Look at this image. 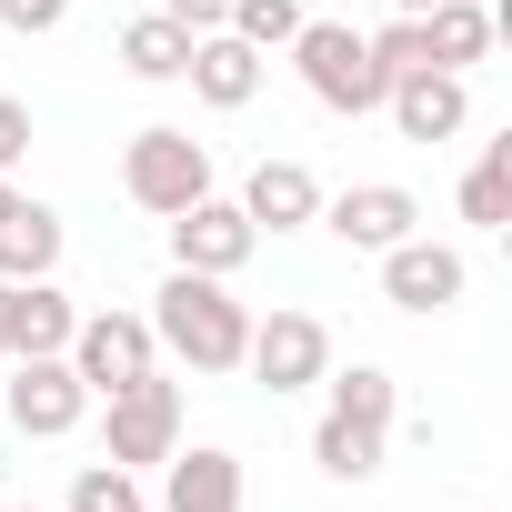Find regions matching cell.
Wrapping results in <instances>:
<instances>
[{"mask_svg":"<svg viewBox=\"0 0 512 512\" xmlns=\"http://www.w3.org/2000/svg\"><path fill=\"white\" fill-rule=\"evenodd\" d=\"M392 372L382 362H352V372H322V432H312V462L332 482H372L382 452H392Z\"/></svg>","mask_w":512,"mask_h":512,"instance_id":"6da1fadb","label":"cell"},{"mask_svg":"<svg viewBox=\"0 0 512 512\" xmlns=\"http://www.w3.org/2000/svg\"><path fill=\"white\" fill-rule=\"evenodd\" d=\"M151 342H161L171 362H191V372H231L241 342H251V312L231 302V282H211V272H171V282L151 292Z\"/></svg>","mask_w":512,"mask_h":512,"instance_id":"7a4b0ae2","label":"cell"},{"mask_svg":"<svg viewBox=\"0 0 512 512\" xmlns=\"http://www.w3.org/2000/svg\"><path fill=\"white\" fill-rule=\"evenodd\" d=\"M292 61H302V91L322 101V111H342V121H362V111H382V61H372V41L352 31V21H302L292 31Z\"/></svg>","mask_w":512,"mask_h":512,"instance_id":"3957f363","label":"cell"},{"mask_svg":"<svg viewBox=\"0 0 512 512\" xmlns=\"http://www.w3.org/2000/svg\"><path fill=\"white\" fill-rule=\"evenodd\" d=\"M121 191L141 201V211H191L201 191H211V141H191V131H171V121H151V131H131V151H121Z\"/></svg>","mask_w":512,"mask_h":512,"instance_id":"277c9868","label":"cell"},{"mask_svg":"<svg viewBox=\"0 0 512 512\" xmlns=\"http://www.w3.org/2000/svg\"><path fill=\"white\" fill-rule=\"evenodd\" d=\"M71 372H81V392L91 402H111V392H131L141 372H161V342H151V322L141 312H81V332H71V352H61Z\"/></svg>","mask_w":512,"mask_h":512,"instance_id":"5b68a950","label":"cell"},{"mask_svg":"<svg viewBox=\"0 0 512 512\" xmlns=\"http://www.w3.org/2000/svg\"><path fill=\"white\" fill-rule=\"evenodd\" d=\"M181 452V382L141 372L131 392H111V422H101V462L141 472V462H171Z\"/></svg>","mask_w":512,"mask_h":512,"instance_id":"8992f818","label":"cell"},{"mask_svg":"<svg viewBox=\"0 0 512 512\" xmlns=\"http://www.w3.org/2000/svg\"><path fill=\"white\" fill-rule=\"evenodd\" d=\"M251 251H262V231H251V211L241 201H191V211H171V272H211V282H231Z\"/></svg>","mask_w":512,"mask_h":512,"instance_id":"52a82bcc","label":"cell"},{"mask_svg":"<svg viewBox=\"0 0 512 512\" xmlns=\"http://www.w3.org/2000/svg\"><path fill=\"white\" fill-rule=\"evenodd\" d=\"M462 282H472V262H462V251L452 241H422V231H402L392 251H382V292H392V312H452L462 302Z\"/></svg>","mask_w":512,"mask_h":512,"instance_id":"ba28073f","label":"cell"},{"mask_svg":"<svg viewBox=\"0 0 512 512\" xmlns=\"http://www.w3.org/2000/svg\"><path fill=\"white\" fill-rule=\"evenodd\" d=\"M241 362H251V382H262V392H302V382L332 372V332H322L312 312H272V322H251Z\"/></svg>","mask_w":512,"mask_h":512,"instance_id":"9c48e42d","label":"cell"},{"mask_svg":"<svg viewBox=\"0 0 512 512\" xmlns=\"http://www.w3.org/2000/svg\"><path fill=\"white\" fill-rule=\"evenodd\" d=\"M81 412H91V392H81V372L61 352H31L11 372V432L21 442H61V432H81Z\"/></svg>","mask_w":512,"mask_h":512,"instance_id":"30bf717a","label":"cell"},{"mask_svg":"<svg viewBox=\"0 0 512 512\" xmlns=\"http://www.w3.org/2000/svg\"><path fill=\"white\" fill-rule=\"evenodd\" d=\"M322 221H332L342 251H392V241L422 221V201H412L402 181H352L342 201H322Z\"/></svg>","mask_w":512,"mask_h":512,"instance_id":"8fae6325","label":"cell"},{"mask_svg":"<svg viewBox=\"0 0 512 512\" xmlns=\"http://www.w3.org/2000/svg\"><path fill=\"white\" fill-rule=\"evenodd\" d=\"M382 111H392L402 141H452L472 121V91H462V71H412V81L382 91Z\"/></svg>","mask_w":512,"mask_h":512,"instance_id":"7c38bea8","label":"cell"},{"mask_svg":"<svg viewBox=\"0 0 512 512\" xmlns=\"http://www.w3.org/2000/svg\"><path fill=\"white\" fill-rule=\"evenodd\" d=\"M161 512H241V462L221 442H181L161 462Z\"/></svg>","mask_w":512,"mask_h":512,"instance_id":"4fadbf2b","label":"cell"},{"mask_svg":"<svg viewBox=\"0 0 512 512\" xmlns=\"http://www.w3.org/2000/svg\"><path fill=\"white\" fill-rule=\"evenodd\" d=\"M241 211H251V231H302V221H322V181L302 161H262L241 181Z\"/></svg>","mask_w":512,"mask_h":512,"instance_id":"5bb4252c","label":"cell"},{"mask_svg":"<svg viewBox=\"0 0 512 512\" xmlns=\"http://www.w3.org/2000/svg\"><path fill=\"white\" fill-rule=\"evenodd\" d=\"M211 111H241L251 91H262V51H251V41H231V31H201L191 41V71H181Z\"/></svg>","mask_w":512,"mask_h":512,"instance_id":"9a60e30c","label":"cell"},{"mask_svg":"<svg viewBox=\"0 0 512 512\" xmlns=\"http://www.w3.org/2000/svg\"><path fill=\"white\" fill-rule=\"evenodd\" d=\"M51 272H61V211L11 201L0 211V282H51Z\"/></svg>","mask_w":512,"mask_h":512,"instance_id":"2e32d148","label":"cell"},{"mask_svg":"<svg viewBox=\"0 0 512 512\" xmlns=\"http://www.w3.org/2000/svg\"><path fill=\"white\" fill-rule=\"evenodd\" d=\"M71 332H81V312H71L61 282H11V362H31V352H71Z\"/></svg>","mask_w":512,"mask_h":512,"instance_id":"e0dca14e","label":"cell"},{"mask_svg":"<svg viewBox=\"0 0 512 512\" xmlns=\"http://www.w3.org/2000/svg\"><path fill=\"white\" fill-rule=\"evenodd\" d=\"M422 21V41H432V71H472L482 51H492V11H482V0H432V11H412Z\"/></svg>","mask_w":512,"mask_h":512,"instance_id":"ac0fdd59","label":"cell"},{"mask_svg":"<svg viewBox=\"0 0 512 512\" xmlns=\"http://www.w3.org/2000/svg\"><path fill=\"white\" fill-rule=\"evenodd\" d=\"M121 71H131V81H181V71H191V31L161 21V11H141V21L121 31Z\"/></svg>","mask_w":512,"mask_h":512,"instance_id":"d6986e66","label":"cell"},{"mask_svg":"<svg viewBox=\"0 0 512 512\" xmlns=\"http://www.w3.org/2000/svg\"><path fill=\"white\" fill-rule=\"evenodd\" d=\"M462 221L472 231H502L512 221V141H482V161L462 171Z\"/></svg>","mask_w":512,"mask_h":512,"instance_id":"ffe728a7","label":"cell"},{"mask_svg":"<svg viewBox=\"0 0 512 512\" xmlns=\"http://www.w3.org/2000/svg\"><path fill=\"white\" fill-rule=\"evenodd\" d=\"M302 21H312L302 0H231V21H221V31H231V41H251V51L272 61V51H292V31H302Z\"/></svg>","mask_w":512,"mask_h":512,"instance_id":"44dd1931","label":"cell"},{"mask_svg":"<svg viewBox=\"0 0 512 512\" xmlns=\"http://www.w3.org/2000/svg\"><path fill=\"white\" fill-rule=\"evenodd\" d=\"M61 512H151V502H141V472H121V462H81V482H71Z\"/></svg>","mask_w":512,"mask_h":512,"instance_id":"7402d4cb","label":"cell"},{"mask_svg":"<svg viewBox=\"0 0 512 512\" xmlns=\"http://www.w3.org/2000/svg\"><path fill=\"white\" fill-rule=\"evenodd\" d=\"M372 41V61H382V81H412V71H432V41H422V21L412 11H392L382 31H362Z\"/></svg>","mask_w":512,"mask_h":512,"instance_id":"603a6c76","label":"cell"},{"mask_svg":"<svg viewBox=\"0 0 512 512\" xmlns=\"http://www.w3.org/2000/svg\"><path fill=\"white\" fill-rule=\"evenodd\" d=\"M61 21H71V0H0V31H21V41H41Z\"/></svg>","mask_w":512,"mask_h":512,"instance_id":"cb8c5ba5","label":"cell"},{"mask_svg":"<svg viewBox=\"0 0 512 512\" xmlns=\"http://www.w3.org/2000/svg\"><path fill=\"white\" fill-rule=\"evenodd\" d=\"M21 161H31V101L0 91V171H21Z\"/></svg>","mask_w":512,"mask_h":512,"instance_id":"d4e9b609","label":"cell"},{"mask_svg":"<svg viewBox=\"0 0 512 512\" xmlns=\"http://www.w3.org/2000/svg\"><path fill=\"white\" fill-rule=\"evenodd\" d=\"M161 21H181V31L201 41V31H221V21H231V0H161Z\"/></svg>","mask_w":512,"mask_h":512,"instance_id":"484cf974","label":"cell"},{"mask_svg":"<svg viewBox=\"0 0 512 512\" xmlns=\"http://www.w3.org/2000/svg\"><path fill=\"white\" fill-rule=\"evenodd\" d=\"M0 362H11V282H0Z\"/></svg>","mask_w":512,"mask_h":512,"instance_id":"4316f807","label":"cell"},{"mask_svg":"<svg viewBox=\"0 0 512 512\" xmlns=\"http://www.w3.org/2000/svg\"><path fill=\"white\" fill-rule=\"evenodd\" d=\"M11 201H21V191H11V171H0V211H11Z\"/></svg>","mask_w":512,"mask_h":512,"instance_id":"83f0119b","label":"cell"},{"mask_svg":"<svg viewBox=\"0 0 512 512\" xmlns=\"http://www.w3.org/2000/svg\"><path fill=\"white\" fill-rule=\"evenodd\" d=\"M392 11H432V0H392Z\"/></svg>","mask_w":512,"mask_h":512,"instance_id":"f1b7e54d","label":"cell"},{"mask_svg":"<svg viewBox=\"0 0 512 512\" xmlns=\"http://www.w3.org/2000/svg\"><path fill=\"white\" fill-rule=\"evenodd\" d=\"M21 512H41V502H21Z\"/></svg>","mask_w":512,"mask_h":512,"instance_id":"f546056e","label":"cell"}]
</instances>
